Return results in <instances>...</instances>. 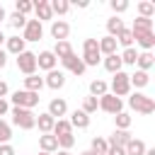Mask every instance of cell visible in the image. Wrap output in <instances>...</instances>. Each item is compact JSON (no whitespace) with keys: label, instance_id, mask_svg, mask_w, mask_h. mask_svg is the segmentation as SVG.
<instances>
[{"label":"cell","instance_id":"obj_41","mask_svg":"<svg viewBox=\"0 0 155 155\" xmlns=\"http://www.w3.org/2000/svg\"><path fill=\"white\" fill-rule=\"evenodd\" d=\"M10 138H12V126L5 119H0V145L2 143H10Z\"/></svg>","mask_w":155,"mask_h":155},{"label":"cell","instance_id":"obj_24","mask_svg":"<svg viewBox=\"0 0 155 155\" xmlns=\"http://www.w3.org/2000/svg\"><path fill=\"white\" fill-rule=\"evenodd\" d=\"M53 124H56V119H53L51 114L44 111V114L36 116V126H34V128H39L41 133H51V131H53Z\"/></svg>","mask_w":155,"mask_h":155},{"label":"cell","instance_id":"obj_32","mask_svg":"<svg viewBox=\"0 0 155 155\" xmlns=\"http://www.w3.org/2000/svg\"><path fill=\"white\" fill-rule=\"evenodd\" d=\"M114 39H116V46H124V48H131V46H133V34H131V29H121Z\"/></svg>","mask_w":155,"mask_h":155},{"label":"cell","instance_id":"obj_9","mask_svg":"<svg viewBox=\"0 0 155 155\" xmlns=\"http://www.w3.org/2000/svg\"><path fill=\"white\" fill-rule=\"evenodd\" d=\"M61 65H63L65 70H70L73 75H78V78L87 70V68H85V63H82V58H78V56H75V51H73L70 56H65V58L61 61Z\"/></svg>","mask_w":155,"mask_h":155},{"label":"cell","instance_id":"obj_36","mask_svg":"<svg viewBox=\"0 0 155 155\" xmlns=\"http://www.w3.org/2000/svg\"><path fill=\"white\" fill-rule=\"evenodd\" d=\"M12 29H24V24H27V17L24 15H19V12H12V15H7V19H5Z\"/></svg>","mask_w":155,"mask_h":155},{"label":"cell","instance_id":"obj_46","mask_svg":"<svg viewBox=\"0 0 155 155\" xmlns=\"http://www.w3.org/2000/svg\"><path fill=\"white\" fill-rule=\"evenodd\" d=\"M5 114H10V102H7V99H0V119H2Z\"/></svg>","mask_w":155,"mask_h":155},{"label":"cell","instance_id":"obj_22","mask_svg":"<svg viewBox=\"0 0 155 155\" xmlns=\"http://www.w3.org/2000/svg\"><path fill=\"white\" fill-rule=\"evenodd\" d=\"M128 82H131V87H136V92H138V90L148 87V82H150V75H148V73H143V70H136L133 75H128Z\"/></svg>","mask_w":155,"mask_h":155},{"label":"cell","instance_id":"obj_40","mask_svg":"<svg viewBox=\"0 0 155 155\" xmlns=\"http://www.w3.org/2000/svg\"><path fill=\"white\" fill-rule=\"evenodd\" d=\"M97 109H99V102H97V97H85V99H82V111H85L87 116H90V114H94Z\"/></svg>","mask_w":155,"mask_h":155},{"label":"cell","instance_id":"obj_35","mask_svg":"<svg viewBox=\"0 0 155 155\" xmlns=\"http://www.w3.org/2000/svg\"><path fill=\"white\" fill-rule=\"evenodd\" d=\"M153 15H155V2H150V0L138 2V17H148V19H153Z\"/></svg>","mask_w":155,"mask_h":155},{"label":"cell","instance_id":"obj_2","mask_svg":"<svg viewBox=\"0 0 155 155\" xmlns=\"http://www.w3.org/2000/svg\"><path fill=\"white\" fill-rule=\"evenodd\" d=\"M10 114H12V124H15L17 128H22V131H31V128L36 126V114H34L31 109L12 107V109H10Z\"/></svg>","mask_w":155,"mask_h":155},{"label":"cell","instance_id":"obj_39","mask_svg":"<svg viewBox=\"0 0 155 155\" xmlns=\"http://www.w3.org/2000/svg\"><path fill=\"white\" fill-rule=\"evenodd\" d=\"M15 12H19V15H29V12H34V2L31 0H17L15 2Z\"/></svg>","mask_w":155,"mask_h":155},{"label":"cell","instance_id":"obj_6","mask_svg":"<svg viewBox=\"0 0 155 155\" xmlns=\"http://www.w3.org/2000/svg\"><path fill=\"white\" fill-rule=\"evenodd\" d=\"M17 70L24 73V75H34L36 73V53L34 51H22L17 58Z\"/></svg>","mask_w":155,"mask_h":155},{"label":"cell","instance_id":"obj_53","mask_svg":"<svg viewBox=\"0 0 155 155\" xmlns=\"http://www.w3.org/2000/svg\"><path fill=\"white\" fill-rule=\"evenodd\" d=\"M58 155H70V150H58Z\"/></svg>","mask_w":155,"mask_h":155},{"label":"cell","instance_id":"obj_7","mask_svg":"<svg viewBox=\"0 0 155 155\" xmlns=\"http://www.w3.org/2000/svg\"><path fill=\"white\" fill-rule=\"evenodd\" d=\"M99 109L102 111H107V114H119V111H124V99H119V97H114L111 92H107V94H102L99 99Z\"/></svg>","mask_w":155,"mask_h":155},{"label":"cell","instance_id":"obj_49","mask_svg":"<svg viewBox=\"0 0 155 155\" xmlns=\"http://www.w3.org/2000/svg\"><path fill=\"white\" fill-rule=\"evenodd\" d=\"M5 19H7V12H5V7L0 5V22H5Z\"/></svg>","mask_w":155,"mask_h":155},{"label":"cell","instance_id":"obj_37","mask_svg":"<svg viewBox=\"0 0 155 155\" xmlns=\"http://www.w3.org/2000/svg\"><path fill=\"white\" fill-rule=\"evenodd\" d=\"M107 148H109V145H107V138H99V136L92 138V143H90V150H92L94 155H107Z\"/></svg>","mask_w":155,"mask_h":155},{"label":"cell","instance_id":"obj_17","mask_svg":"<svg viewBox=\"0 0 155 155\" xmlns=\"http://www.w3.org/2000/svg\"><path fill=\"white\" fill-rule=\"evenodd\" d=\"M97 46H99V53H102V56H114V53H119V51H116V48H119V46H116V39L109 36V34L102 36V39H97Z\"/></svg>","mask_w":155,"mask_h":155},{"label":"cell","instance_id":"obj_4","mask_svg":"<svg viewBox=\"0 0 155 155\" xmlns=\"http://www.w3.org/2000/svg\"><path fill=\"white\" fill-rule=\"evenodd\" d=\"M12 107H22V109H34L39 104V94L36 92H27V90H15L10 97Z\"/></svg>","mask_w":155,"mask_h":155},{"label":"cell","instance_id":"obj_47","mask_svg":"<svg viewBox=\"0 0 155 155\" xmlns=\"http://www.w3.org/2000/svg\"><path fill=\"white\" fill-rule=\"evenodd\" d=\"M10 94V87H7V82L5 80H0V99H5Z\"/></svg>","mask_w":155,"mask_h":155},{"label":"cell","instance_id":"obj_42","mask_svg":"<svg viewBox=\"0 0 155 155\" xmlns=\"http://www.w3.org/2000/svg\"><path fill=\"white\" fill-rule=\"evenodd\" d=\"M109 7H111V12L119 17L121 12H126V10H128V0H111V2H109Z\"/></svg>","mask_w":155,"mask_h":155},{"label":"cell","instance_id":"obj_27","mask_svg":"<svg viewBox=\"0 0 155 155\" xmlns=\"http://www.w3.org/2000/svg\"><path fill=\"white\" fill-rule=\"evenodd\" d=\"M121 29H126V24H124V19H121V17H116V15H114V17H109V19H107V34H109V36H116Z\"/></svg>","mask_w":155,"mask_h":155},{"label":"cell","instance_id":"obj_19","mask_svg":"<svg viewBox=\"0 0 155 155\" xmlns=\"http://www.w3.org/2000/svg\"><path fill=\"white\" fill-rule=\"evenodd\" d=\"M39 148H41V153H56L58 150V138L53 136V133H41L39 136Z\"/></svg>","mask_w":155,"mask_h":155},{"label":"cell","instance_id":"obj_5","mask_svg":"<svg viewBox=\"0 0 155 155\" xmlns=\"http://www.w3.org/2000/svg\"><path fill=\"white\" fill-rule=\"evenodd\" d=\"M111 94L114 97H126V94H131V82H128V73H124V70H119V73H114V78H111Z\"/></svg>","mask_w":155,"mask_h":155},{"label":"cell","instance_id":"obj_20","mask_svg":"<svg viewBox=\"0 0 155 155\" xmlns=\"http://www.w3.org/2000/svg\"><path fill=\"white\" fill-rule=\"evenodd\" d=\"M68 121H70V126H73V128H78V131H85V128L90 126V116H87L82 109H75V111L70 114V119H68Z\"/></svg>","mask_w":155,"mask_h":155},{"label":"cell","instance_id":"obj_43","mask_svg":"<svg viewBox=\"0 0 155 155\" xmlns=\"http://www.w3.org/2000/svg\"><path fill=\"white\" fill-rule=\"evenodd\" d=\"M75 145V136L73 133H68V136H58V148L61 150H70Z\"/></svg>","mask_w":155,"mask_h":155},{"label":"cell","instance_id":"obj_23","mask_svg":"<svg viewBox=\"0 0 155 155\" xmlns=\"http://www.w3.org/2000/svg\"><path fill=\"white\" fill-rule=\"evenodd\" d=\"M24 90H27V92H36V94H39V92L44 90V78H41V75H36V73H34V75H27V78H24Z\"/></svg>","mask_w":155,"mask_h":155},{"label":"cell","instance_id":"obj_1","mask_svg":"<svg viewBox=\"0 0 155 155\" xmlns=\"http://www.w3.org/2000/svg\"><path fill=\"white\" fill-rule=\"evenodd\" d=\"M128 107H131L133 111L143 114V116H150V114L155 111V99L148 97V94H143V92H131V94H128Z\"/></svg>","mask_w":155,"mask_h":155},{"label":"cell","instance_id":"obj_28","mask_svg":"<svg viewBox=\"0 0 155 155\" xmlns=\"http://www.w3.org/2000/svg\"><path fill=\"white\" fill-rule=\"evenodd\" d=\"M58 61H63L65 56H70L73 53V46H70V41H56V46H53V51H51Z\"/></svg>","mask_w":155,"mask_h":155},{"label":"cell","instance_id":"obj_30","mask_svg":"<svg viewBox=\"0 0 155 155\" xmlns=\"http://www.w3.org/2000/svg\"><path fill=\"white\" fill-rule=\"evenodd\" d=\"M56 138L58 136H68V133H73V126H70V121L68 119H56V124H53V131H51Z\"/></svg>","mask_w":155,"mask_h":155},{"label":"cell","instance_id":"obj_31","mask_svg":"<svg viewBox=\"0 0 155 155\" xmlns=\"http://www.w3.org/2000/svg\"><path fill=\"white\" fill-rule=\"evenodd\" d=\"M109 92V85L104 82V80H92L90 82V97H102V94H107Z\"/></svg>","mask_w":155,"mask_h":155},{"label":"cell","instance_id":"obj_13","mask_svg":"<svg viewBox=\"0 0 155 155\" xmlns=\"http://www.w3.org/2000/svg\"><path fill=\"white\" fill-rule=\"evenodd\" d=\"M34 15H36V19L44 24L46 19H51L53 22V12H51V2L48 0H36L34 2Z\"/></svg>","mask_w":155,"mask_h":155},{"label":"cell","instance_id":"obj_29","mask_svg":"<svg viewBox=\"0 0 155 155\" xmlns=\"http://www.w3.org/2000/svg\"><path fill=\"white\" fill-rule=\"evenodd\" d=\"M114 124H116V131H128L131 124H133V119H131V114L119 111V114H114Z\"/></svg>","mask_w":155,"mask_h":155},{"label":"cell","instance_id":"obj_38","mask_svg":"<svg viewBox=\"0 0 155 155\" xmlns=\"http://www.w3.org/2000/svg\"><path fill=\"white\" fill-rule=\"evenodd\" d=\"M48 2H51V12L53 15H65L70 10V2L68 0H48Z\"/></svg>","mask_w":155,"mask_h":155},{"label":"cell","instance_id":"obj_18","mask_svg":"<svg viewBox=\"0 0 155 155\" xmlns=\"http://www.w3.org/2000/svg\"><path fill=\"white\" fill-rule=\"evenodd\" d=\"M153 65H155V56H153V51H138V58H136V70L148 73Z\"/></svg>","mask_w":155,"mask_h":155},{"label":"cell","instance_id":"obj_10","mask_svg":"<svg viewBox=\"0 0 155 155\" xmlns=\"http://www.w3.org/2000/svg\"><path fill=\"white\" fill-rule=\"evenodd\" d=\"M63 85H65V73H63V70L53 68V70L46 73V78H44V87H48V90H61Z\"/></svg>","mask_w":155,"mask_h":155},{"label":"cell","instance_id":"obj_52","mask_svg":"<svg viewBox=\"0 0 155 155\" xmlns=\"http://www.w3.org/2000/svg\"><path fill=\"white\" fill-rule=\"evenodd\" d=\"M80 155H94V153H92V150H82Z\"/></svg>","mask_w":155,"mask_h":155},{"label":"cell","instance_id":"obj_11","mask_svg":"<svg viewBox=\"0 0 155 155\" xmlns=\"http://www.w3.org/2000/svg\"><path fill=\"white\" fill-rule=\"evenodd\" d=\"M48 31H51V36H53L56 41H68V34H70V24H68L65 19H53Z\"/></svg>","mask_w":155,"mask_h":155},{"label":"cell","instance_id":"obj_51","mask_svg":"<svg viewBox=\"0 0 155 155\" xmlns=\"http://www.w3.org/2000/svg\"><path fill=\"white\" fill-rule=\"evenodd\" d=\"M143 155H155V148H148V150H145Z\"/></svg>","mask_w":155,"mask_h":155},{"label":"cell","instance_id":"obj_50","mask_svg":"<svg viewBox=\"0 0 155 155\" xmlns=\"http://www.w3.org/2000/svg\"><path fill=\"white\" fill-rule=\"evenodd\" d=\"M5 39H7V36H5V34H2V29H0V48H2V44H5Z\"/></svg>","mask_w":155,"mask_h":155},{"label":"cell","instance_id":"obj_34","mask_svg":"<svg viewBox=\"0 0 155 155\" xmlns=\"http://www.w3.org/2000/svg\"><path fill=\"white\" fill-rule=\"evenodd\" d=\"M119 58H121V63H124V65H136V58H138V51H136V46H131V48H124V51L119 53Z\"/></svg>","mask_w":155,"mask_h":155},{"label":"cell","instance_id":"obj_48","mask_svg":"<svg viewBox=\"0 0 155 155\" xmlns=\"http://www.w3.org/2000/svg\"><path fill=\"white\" fill-rule=\"evenodd\" d=\"M5 65H7V51H5V48H0V70H2Z\"/></svg>","mask_w":155,"mask_h":155},{"label":"cell","instance_id":"obj_8","mask_svg":"<svg viewBox=\"0 0 155 155\" xmlns=\"http://www.w3.org/2000/svg\"><path fill=\"white\" fill-rule=\"evenodd\" d=\"M44 36V24L39 19H27L24 29H22V39L24 41H39Z\"/></svg>","mask_w":155,"mask_h":155},{"label":"cell","instance_id":"obj_14","mask_svg":"<svg viewBox=\"0 0 155 155\" xmlns=\"http://www.w3.org/2000/svg\"><path fill=\"white\" fill-rule=\"evenodd\" d=\"M131 34H133V41L143 51H153V46H155V34L153 31H131Z\"/></svg>","mask_w":155,"mask_h":155},{"label":"cell","instance_id":"obj_33","mask_svg":"<svg viewBox=\"0 0 155 155\" xmlns=\"http://www.w3.org/2000/svg\"><path fill=\"white\" fill-rule=\"evenodd\" d=\"M131 31H153V19H148V17H136Z\"/></svg>","mask_w":155,"mask_h":155},{"label":"cell","instance_id":"obj_12","mask_svg":"<svg viewBox=\"0 0 155 155\" xmlns=\"http://www.w3.org/2000/svg\"><path fill=\"white\" fill-rule=\"evenodd\" d=\"M56 63H58V58L51 53V51H41V53H36V70H53L56 68Z\"/></svg>","mask_w":155,"mask_h":155},{"label":"cell","instance_id":"obj_54","mask_svg":"<svg viewBox=\"0 0 155 155\" xmlns=\"http://www.w3.org/2000/svg\"><path fill=\"white\" fill-rule=\"evenodd\" d=\"M39 155H51V153H39Z\"/></svg>","mask_w":155,"mask_h":155},{"label":"cell","instance_id":"obj_21","mask_svg":"<svg viewBox=\"0 0 155 155\" xmlns=\"http://www.w3.org/2000/svg\"><path fill=\"white\" fill-rule=\"evenodd\" d=\"M131 131H114L109 138H107V145H116V148H126L128 140H131Z\"/></svg>","mask_w":155,"mask_h":155},{"label":"cell","instance_id":"obj_44","mask_svg":"<svg viewBox=\"0 0 155 155\" xmlns=\"http://www.w3.org/2000/svg\"><path fill=\"white\" fill-rule=\"evenodd\" d=\"M0 155H17V153H15V148H12L10 143H2V145H0Z\"/></svg>","mask_w":155,"mask_h":155},{"label":"cell","instance_id":"obj_15","mask_svg":"<svg viewBox=\"0 0 155 155\" xmlns=\"http://www.w3.org/2000/svg\"><path fill=\"white\" fill-rule=\"evenodd\" d=\"M5 51L12 53V56H19L22 51H27V41L17 34V36H7L5 39Z\"/></svg>","mask_w":155,"mask_h":155},{"label":"cell","instance_id":"obj_16","mask_svg":"<svg viewBox=\"0 0 155 155\" xmlns=\"http://www.w3.org/2000/svg\"><path fill=\"white\" fill-rule=\"evenodd\" d=\"M46 114H51L53 119H63V116L68 114V102H65L63 97L51 99V102H48V111H46Z\"/></svg>","mask_w":155,"mask_h":155},{"label":"cell","instance_id":"obj_25","mask_svg":"<svg viewBox=\"0 0 155 155\" xmlns=\"http://www.w3.org/2000/svg\"><path fill=\"white\" fill-rule=\"evenodd\" d=\"M102 65H104V70L107 73H119L121 68H124V63H121V58H119V53H114V56H104V61H102Z\"/></svg>","mask_w":155,"mask_h":155},{"label":"cell","instance_id":"obj_3","mask_svg":"<svg viewBox=\"0 0 155 155\" xmlns=\"http://www.w3.org/2000/svg\"><path fill=\"white\" fill-rule=\"evenodd\" d=\"M99 61H102V53H99L97 39H85L82 41V63H85V68H94Z\"/></svg>","mask_w":155,"mask_h":155},{"label":"cell","instance_id":"obj_26","mask_svg":"<svg viewBox=\"0 0 155 155\" xmlns=\"http://www.w3.org/2000/svg\"><path fill=\"white\" fill-rule=\"evenodd\" d=\"M124 150H126V155H143V153L148 150V145H145L140 138H131V140H128V145H126Z\"/></svg>","mask_w":155,"mask_h":155},{"label":"cell","instance_id":"obj_45","mask_svg":"<svg viewBox=\"0 0 155 155\" xmlns=\"http://www.w3.org/2000/svg\"><path fill=\"white\" fill-rule=\"evenodd\" d=\"M107 155H126V150L124 148H116V145H109L107 148Z\"/></svg>","mask_w":155,"mask_h":155}]
</instances>
